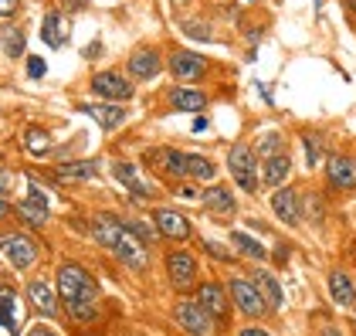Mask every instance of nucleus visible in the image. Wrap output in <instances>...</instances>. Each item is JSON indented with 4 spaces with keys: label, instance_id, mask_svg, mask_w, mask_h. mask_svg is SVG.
I'll use <instances>...</instances> for the list:
<instances>
[{
    "label": "nucleus",
    "instance_id": "1",
    "mask_svg": "<svg viewBox=\"0 0 356 336\" xmlns=\"http://www.w3.org/2000/svg\"><path fill=\"white\" fill-rule=\"evenodd\" d=\"M58 296L65 299L68 306V316L79 319V323H88L99 316V285L92 279V272L79 265V262H65L58 269Z\"/></svg>",
    "mask_w": 356,
    "mask_h": 336
},
{
    "label": "nucleus",
    "instance_id": "2",
    "mask_svg": "<svg viewBox=\"0 0 356 336\" xmlns=\"http://www.w3.org/2000/svg\"><path fill=\"white\" fill-rule=\"evenodd\" d=\"M92 234H95V241H99L102 248H109V252L115 255L119 262H126L129 269H143V265L149 262L146 245L126 227V221H119V218H112V214H99V218L92 221Z\"/></svg>",
    "mask_w": 356,
    "mask_h": 336
},
{
    "label": "nucleus",
    "instance_id": "3",
    "mask_svg": "<svg viewBox=\"0 0 356 336\" xmlns=\"http://www.w3.org/2000/svg\"><path fill=\"white\" fill-rule=\"evenodd\" d=\"M258 163H261V160H258L254 146H248V143H234L231 153H227V170H231L234 184H238L245 194H254V191L261 187V177L254 173Z\"/></svg>",
    "mask_w": 356,
    "mask_h": 336
},
{
    "label": "nucleus",
    "instance_id": "4",
    "mask_svg": "<svg viewBox=\"0 0 356 336\" xmlns=\"http://www.w3.org/2000/svg\"><path fill=\"white\" fill-rule=\"evenodd\" d=\"M173 319L180 323V330L191 336H218V319L200 306L197 299H180L173 306Z\"/></svg>",
    "mask_w": 356,
    "mask_h": 336
},
{
    "label": "nucleus",
    "instance_id": "5",
    "mask_svg": "<svg viewBox=\"0 0 356 336\" xmlns=\"http://www.w3.org/2000/svg\"><path fill=\"white\" fill-rule=\"evenodd\" d=\"M88 88H92L102 102H129V99L136 95L133 79H129V75H122V72H115V68L95 72V75H92V82H88Z\"/></svg>",
    "mask_w": 356,
    "mask_h": 336
},
{
    "label": "nucleus",
    "instance_id": "6",
    "mask_svg": "<svg viewBox=\"0 0 356 336\" xmlns=\"http://www.w3.org/2000/svg\"><path fill=\"white\" fill-rule=\"evenodd\" d=\"M160 72H163V55H160V48H153V45H139V48H133L129 58H126V75H129L133 82H153Z\"/></svg>",
    "mask_w": 356,
    "mask_h": 336
},
{
    "label": "nucleus",
    "instance_id": "7",
    "mask_svg": "<svg viewBox=\"0 0 356 336\" xmlns=\"http://www.w3.org/2000/svg\"><path fill=\"white\" fill-rule=\"evenodd\" d=\"M231 303L238 306V312H245L251 319H261L265 312H268V303H265V296L258 292V285L254 279H245V275H238V279H231Z\"/></svg>",
    "mask_w": 356,
    "mask_h": 336
},
{
    "label": "nucleus",
    "instance_id": "8",
    "mask_svg": "<svg viewBox=\"0 0 356 336\" xmlns=\"http://www.w3.org/2000/svg\"><path fill=\"white\" fill-rule=\"evenodd\" d=\"M0 255H3L7 265H14V269H31V265L38 262V241H34L31 234H21V231L0 234Z\"/></svg>",
    "mask_w": 356,
    "mask_h": 336
},
{
    "label": "nucleus",
    "instance_id": "9",
    "mask_svg": "<svg viewBox=\"0 0 356 336\" xmlns=\"http://www.w3.org/2000/svg\"><path fill=\"white\" fill-rule=\"evenodd\" d=\"M166 68H170L173 79L193 82V79H204L207 75V58L197 55V51H187V48H173L170 58H166Z\"/></svg>",
    "mask_w": 356,
    "mask_h": 336
},
{
    "label": "nucleus",
    "instance_id": "10",
    "mask_svg": "<svg viewBox=\"0 0 356 336\" xmlns=\"http://www.w3.org/2000/svg\"><path fill=\"white\" fill-rule=\"evenodd\" d=\"M17 211V218L31 227H44L48 218H51V211H48V194L38 187V180H28V197L14 207Z\"/></svg>",
    "mask_w": 356,
    "mask_h": 336
},
{
    "label": "nucleus",
    "instance_id": "11",
    "mask_svg": "<svg viewBox=\"0 0 356 336\" xmlns=\"http://www.w3.org/2000/svg\"><path fill=\"white\" fill-rule=\"evenodd\" d=\"M146 163L149 170H156V173H163L166 180H187V153H180V150H153L149 157H146Z\"/></svg>",
    "mask_w": 356,
    "mask_h": 336
},
{
    "label": "nucleus",
    "instance_id": "12",
    "mask_svg": "<svg viewBox=\"0 0 356 336\" xmlns=\"http://www.w3.org/2000/svg\"><path fill=\"white\" fill-rule=\"evenodd\" d=\"M112 177H115V184H122V187L133 197H139V200H149V197H153V184L146 180V173L139 167H133V163H126V160H115V163H112Z\"/></svg>",
    "mask_w": 356,
    "mask_h": 336
},
{
    "label": "nucleus",
    "instance_id": "13",
    "mask_svg": "<svg viewBox=\"0 0 356 336\" xmlns=\"http://www.w3.org/2000/svg\"><path fill=\"white\" fill-rule=\"evenodd\" d=\"M272 211H275V218H282V224L299 227L302 224V194L296 187H278V191H272Z\"/></svg>",
    "mask_w": 356,
    "mask_h": 336
},
{
    "label": "nucleus",
    "instance_id": "14",
    "mask_svg": "<svg viewBox=\"0 0 356 336\" xmlns=\"http://www.w3.org/2000/svg\"><path fill=\"white\" fill-rule=\"evenodd\" d=\"M79 112L92 115V119H95V126H99L102 133H115V129L126 122V115H129L119 102H82Z\"/></svg>",
    "mask_w": 356,
    "mask_h": 336
},
{
    "label": "nucleus",
    "instance_id": "15",
    "mask_svg": "<svg viewBox=\"0 0 356 336\" xmlns=\"http://www.w3.org/2000/svg\"><path fill=\"white\" fill-rule=\"evenodd\" d=\"M153 224H156V231H160L163 238H173V241H187L193 234L191 221H187L180 211H173V207H156V211H153Z\"/></svg>",
    "mask_w": 356,
    "mask_h": 336
},
{
    "label": "nucleus",
    "instance_id": "16",
    "mask_svg": "<svg viewBox=\"0 0 356 336\" xmlns=\"http://www.w3.org/2000/svg\"><path fill=\"white\" fill-rule=\"evenodd\" d=\"M326 177H329V187H336V191H353L356 187V160L346 157V153H332L326 160Z\"/></svg>",
    "mask_w": 356,
    "mask_h": 336
},
{
    "label": "nucleus",
    "instance_id": "17",
    "mask_svg": "<svg viewBox=\"0 0 356 336\" xmlns=\"http://www.w3.org/2000/svg\"><path fill=\"white\" fill-rule=\"evenodd\" d=\"M166 275L177 289H191L197 279V262L191 252H170L166 255Z\"/></svg>",
    "mask_w": 356,
    "mask_h": 336
},
{
    "label": "nucleus",
    "instance_id": "18",
    "mask_svg": "<svg viewBox=\"0 0 356 336\" xmlns=\"http://www.w3.org/2000/svg\"><path fill=\"white\" fill-rule=\"evenodd\" d=\"M200 204L211 214H220V218H227V214L238 211V197H234V191L227 184H211L207 191H200Z\"/></svg>",
    "mask_w": 356,
    "mask_h": 336
},
{
    "label": "nucleus",
    "instance_id": "19",
    "mask_svg": "<svg viewBox=\"0 0 356 336\" xmlns=\"http://www.w3.org/2000/svg\"><path fill=\"white\" fill-rule=\"evenodd\" d=\"M197 303L207 309L214 319H227V312H231V306H227V289L220 285V282H204L200 289H197Z\"/></svg>",
    "mask_w": 356,
    "mask_h": 336
},
{
    "label": "nucleus",
    "instance_id": "20",
    "mask_svg": "<svg viewBox=\"0 0 356 336\" xmlns=\"http://www.w3.org/2000/svg\"><path fill=\"white\" fill-rule=\"evenodd\" d=\"M289 173H292L289 153H275V157H268V160H261V184L272 187V191H278V187L289 180Z\"/></svg>",
    "mask_w": 356,
    "mask_h": 336
},
{
    "label": "nucleus",
    "instance_id": "21",
    "mask_svg": "<svg viewBox=\"0 0 356 336\" xmlns=\"http://www.w3.org/2000/svg\"><path fill=\"white\" fill-rule=\"evenodd\" d=\"M170 106L180 112H204L207 109V92H200V88H187V85H180V88H170Z\"/></svg>",
    "mask_w": 356,
    "mask_h": 336
},
{
    "label": "nucleus",
    "instance_id": "22",
    "mask_svg": "<svg viewBox=\"0 0 356 336\" xmlns=\"http://www.w3.org/2000/svg\"><path fill=\"white\" fill-rule=\"evenodd\" d=\"M28 299H31V306L38 309L41 316H58V296H55V289L48 285V282H41V279H34L28 285Z\"/></svg>",
    "mask_w": 356,
    "mask_h": 336
},
{
    "label": "nucleus",
    "instance_id": "23",
    "mask_svg": "<svg viewBox=\"0 0 356 336\" xmlns=\"http://www.w3.org/2000/svg\"><path fill=\"white\" fill-rule=\"evenodd\" d=\"M329 296L336 306H346L353 309L356 306V285L346 272H329Z\"/></svg>",
    "mask_w": 356,
    "mask_h": 336
},
{
    "label": "nucleus",
    "instance_id": "24",
    "mask_svg": "<svg viewBox=\"0 0 356 336\" xmlns=\"http://www.w3.org/2000/svg\"><path fill=\"white\" fill-rule=\"evenodd\" d=\"M254 285H258V292L265 296V303H268V309H275V312H282V306H285V292H282V282L275 279L272 272L258 269V272H254Z\"/></svg>",
    "mask_w": 356,
    "mask_h": 336
},
{
    "label": "nucleus",
    "instance_id": "25",
    "mask_svg": "<svg viewBox=\"0 0 356 336\" xmlns=\"http://www.w3.org/2000/svg\"><path fill=\"white\" fill-rule=\"evenodd\" d=\"M41 38H44L48 48H65V45H68V24H65V17H61L58 10H51V14L44 17Z\"/></svg>",
    "mask_w": 356,
    "mask_h": 336
},
{
    "label": "nucleus",
    "instance_id": "26",
    "mask_svg": "<svg viewBox=\"0 0 356 336\" xmlns=\"http://www.w3.org/2000/svg\"><path fill=\"white\" fill-rule=\"evenodd\" d=\"M227 241H231V248L238 255H245V258H251V262H265L268 258V252L261 248V241H254L251 234H245V231H231L227 234Z\"/></svg>",
    "mask_w": 356,
    "mask_h": 336
},
{
    "label": "nucleus",
    "instance_id": "27",
    "mask_svg": "<svg viewBox=\"0 0 356 336\" xmlns=\"http://www.w3.org/2000/svg\"><path fill=\"white\" fill-rule=\"evenodd\" d=\"M214 177H218L214 160H207L200 153H187V180H193V184H211Z\"/></svg>",
    "mask_w": 356,
    "mask_h": 336
},
{
    "label": "nucleus",
    "instance_id": "28",
    "mask_svg": "<svg viewBox=\"0 0 356 336\" xmlns=\"http://www.w3.org/2000/svg\"><path fill=\"white\" fill-rule=\"evenodd\" d=\"M99 173L95 160H75V163H61L58 167V180L61 184H75V180H92Z\"/></svg>",
    "mask_w": 356,
    "mask_h": 336
},
{
    "label": "nucleus",
    "instance_id": "29",
    "mask_svg": "<svg viewBox=\"0 0 356 336\" xmlns=\"http://www.w3.org/2000/svg\"><path fill=\"white\" fill-rule=\"evenodd\" d=\"M24 146H28L31 157H48V153H51V136H48V129L28 126V129H24Z\"/></svg>",
    "mask_w": 356,
    "mask_h": 336
},
{
    "label": "nucleus",
    "instance_id": "30",
    "mask_svg": "<svg viewBox=\"0 0 356 336\" xmlns=\"http://www.w3.org/2000/svg\"><path fill=\"white\" fill-rule=\"evenodd\" d=\"M0 326L10 330V333L17 330V299L7 289H0Z\"/></svg>",
    "mask_w": 356,
    "mask_h": 336
},
{
    "label": "nucleus",
    "instance_id": "31",
    "mask_svg": "<svg viewBox=\"0 0 356 336\" xmlns=\"http://www.w3.org/2000/svg\"><path fill=\"white\" fill-rule=\"evenodd\" d=\"M0 41H3V55L7 58H21L24 55V31H17V28L3 31V34H0Z\"/></svg>",
    "mask_w": 356,
    "mask_h": 336
},
{
    "label": "nucleus",
    "instance_id": "32",
    "mask_svg": "<svg viewBox=\"0 0 356 336\" xmlns=\"http://www.w3.org/2000/svg\"><path fill=\"white\" fill-rule=\"evenodd\" d=\"M126 227L136 234L146 248H149V245L156 241V234H160V231H156V224H153V218H149V221H126Z\"/></svg>",
    "mask_w": 356,
    "mask_h": 336
},
{
    "label": "nucleus",
    "instance_id": "33",
    "mask_svg": "<svg viewBox=\"0 0 356 336\" xmlns=\"http://www.w3.org/2000/svg\"><path fill=\"white\" fill-rule=\"evenodd\" d=\"M282 133H265L261 136V143L254 146V153H258V160H268V157H275V153H282Z\"/></svg>",
    "mask_w": 356,
    "mask_h": 336
},
{
    "label": "nucleus",
    "instance_id": "34",
    "mask_svg": "<svg viewBox=\"0 0 356 336\" xmlns=\"http://www.w3.org/2000/svg\"><path fill=\"white\" fill-rule=\"evenodd\" d=\"M173 191L184 197V200H200V187H197L193 180H177V184H173Z\"/></svg>",
    "mask_w": 356,
    "mask_h": 336
},
{
    "label": "nucleus",
    "instance_id": "35",
    "mask_svg": "<svg viewBox=\"0 0 356 336\" xmlns=\"http://www.w3.org/2000/svg\"><path fill=\"white\" fill-rule=\"evenodd\" d=\"M14 191V173L10 170H0V197H7Z\"/></svg>",
    "mask_w": 356,
    "mask_h": 336
},
{
    "label": "nucleus",
    "instance_id": "36",
    "mask_svg": "<svg viewBox=\"0 0 356 336\" xmlns=\"http://www.w3.org/2000/svg\"><path fill=\"white\" fill-rule=\"evenodd\" d=\"M28 75L31 79H41L44 75V61L41 58H28Z\"/></svg>",
    "mask_w": 356,
    "mask_h": 336
},
{
    "label": "nucleus",
    "instance_id": "37",
    "mask_svg": "<svg viewBox=\"0 0 356 336\" xmlns=\"http://www.w3.org/2000/svg\"><path fill=\"white\" fill-rule=\"evenodd\" d=\"M305 160H309V163L319 160V143L316 140H305Z\"/></svg>",
    "mask_w": 356,
    "mask_h": 336
},
{
    "label": "nucleus",
    "instance_id": "38",
    "mask_svg": "<svg viewBox=\"0 0 356 336\" xmlns=\"http://www.w3.org/2000/svg\"><path fill=\"white\" fill-rule=\"evenodd\" d=\"M14 10H17V0H0V21H3V17H10Z\"/></svg>",
    "mask_w": 356,
    "mask_h": 336
},
{
    "label": "nucleus",
    "instance_id": "39",
    "mask_svg": "<svg viewBox=\"0 0 356 336\" xmlns=\"http://www.w3.org/2000/svg\"><path fill=\"white\" fill-rule=\"evenodd\" d=\"M238 336H275V333H268V330H261V326H245Z\"/></svg>",
    "mask_w": 356,
    "mask_h": 336
},
{
    "label": "nucleus",
    "instance_id": "40",
    "mask_svg": "<svg viewBox=\"0 0 356 336\" xmlns=\"http://www.w3.org/2000/svg\"><path fill=\"white\" fill-rule=\"evenodd\" d=\"M204 248H211V255L214 258H231V252H224L220 245H214V241H204Z\"/></svg>",
    "mask_w": 356,
    "mask_h": 336
},
{
    "label": "nucleus",
    "instance_id": "41",
    "mask_svg": "<svg viewBox=\"0 0 356 336\" xmlns=\"http://www.w3.org/2000/svg\"><path fill=\"white\" fill-rule=\"evenodd\" d=\"M28 336H58L55 330H48V326H31Z\"/></svg>",
    "mask_w": 356,
    "mask_h": 336
},
{
    "label": "nucleus",
    "instance_id": "42",
    "mask_svg": "<svg viewBox=\"0 0 356 336\" xmlns=\"http://www.w3.org/2000/svg\"><path fill=\"white\" fill-rule=\"evenodd\" d=\"M319 336H343V330H339V326H326Z\"/></svg>",
    "mask_w": 356,
    "mask_h": 336
},
{
    "label": "nucleus",
    "instance_id": "43",
    "mask_svg": "<svg viewBox=\"0 0 356 336\" xmlns=\"http://www.w3.org/2000/svg\"><path fill=\"white\" fill-rule=\"evenodd\" d=\"M7 214H10V204H7V200L0 197V218H7Z\"/></svg>",
    "mask_w": 356,
    "mask_h": 336
},
{
    "label": "nucleus",
    "instance_id": "44",
    "mask_svg": "<svg viewBox=\"0 0 356 336\" xmlns=\"http://www.w3.org/2000/svg\"><path fill=\"white\" fill-rule=\"evenodd\" d=\"M68 3H72V10H82L85 7V0H68Z\"/></svg>",
    "mask_w": 356,
    "mask_h": 336
},
{
    "label": "nucleus",
    "instance_id": "45",
    "mask_svg": "<svg viewBox=\"0 0 356 336\" xmlns=\"http://www.w3.org/2000/svg\"><path fill=\"white\" fill-rule=\"evenodd\" d=\"M343 3H346V7H350V10H356V0H343Z\"/></svg>",
    "mask_w": 356,
    "mask_h": 336
},
{
    "label": "nucleus",
    "instance_id": "46",
    "mask_svg": "<svg viewBox=\"0 0 356 336\" xmlns=\"http://www.w3.org/2000/svg\"><path fill=\"white\" fill-rule=\"evenodd\" d=\"M0 157H3V153H0Z\"/></svg>",
    "mask_w": 356,
    "mask_h": 336
}]
</instances>
